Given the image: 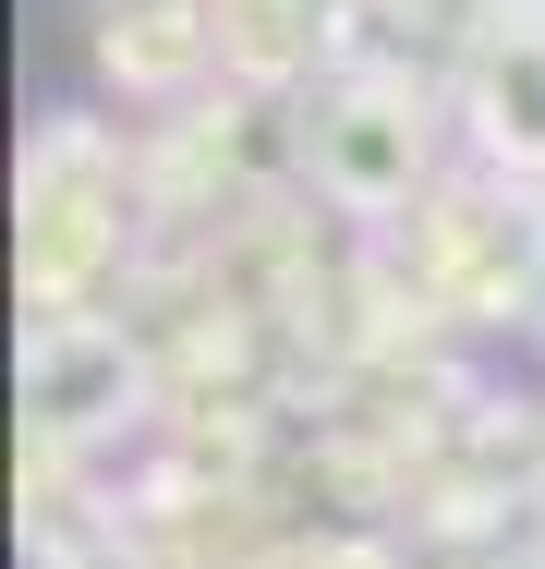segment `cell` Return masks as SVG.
<instances>
[{
	"mask_svg": "<svg viewBox=\"0 0 545 569\" xmlns=\"http://www.w3.org/2000/svg\"><path fill=\"white\" fill-rule=\"evenodd\" d=\"M448 121H460V170L534 194L545 182V24H485L448 73Z\"/></svg>",
	"mask_w": 545,
	"mask_h": 569,
	"instance_id": "obj_3",
	"label": "cell"
},
{
	"mask_svg": "<svg viewBox=\"0 0 545 569\" xmlns=\"http://www.w3.org/2000/svg\"><path fill=\"white\" fill-rule=\"evenodd\" d=\"M86 73L121 110H195L218 86V0H86Z\"/></svg>",
	"mask_w": 545,
	"mask_h": 569,
	"instance_id": "obj_4",
	"label": "cell"
},
{
	"mask_svg": "<svg viewBox=\"0 0 545 569\" xmlns=\"http://www.w3.org/2000/svg\"><path fill=\"white\" fill-rule=\"evenodd\" d=\"M448 86L436 73H327L304 98V207L339 230H400L448 182Z\"/></svg>",
	"mask_w": 545,
	"mask_h": 569,
	"instance_id": "obj_1",
	"label": "cell"
},
{
	"mask_svg": "<svg viewBox=\"0 0 545 569\" xmlns=\"http://www.w3.org/2000/svg\"><path fill=\"white\" fill-rule=\"evenodd\" d=\"M327 73H339V49H327V24L304 0H218V86H242V98H316Z\"/></svg>",
	"mask_w": 545,
	"mask_h": 569,
	"instance_id": "obj_5",
	"label": "cell"
},
{
	"mask_svg": "<svg viewBox=\"0 0 545 569\" xmlns=\"http://www.w3.org/2000/svg\"><path fill=\"white\" fill-rule=\"evenodd\" d=\"M534 521H545V425H534Z\"/></svg>",
	"mask_w": 545,
	"mask_h": 569,
	"instance_id": "obj_7",
	"label": "cell"
},
{
	"mask_svg": "<svg viewBox=\"0 0 545 569\" xmlns=\"http://www.w3.org/2000/svg\"><path fill=\"white\" fill-rule=\"evenodd\" d=\"M485 569H545V533H509V546H497Z\"/></svg>",
	"mask_w": 545,
	"mask_h": 569,
	"instance_id": "obj_6",
	"label": "cell"
},
{
	"mask_svg": "<svg viewBox=\"0 0 545 569\" xmlns=\"http://www.w3.org/2000/svg\"><path fill=\"white\" fill-rule=\"evenodd\" d=\"M158 425V351L133 316H24V437L98 460L109 437Z\"/></svg>",
	"mask_w": 545,
	"mask_h": 569,
	"instance_id": "obj_2",
	"label": "cell"
}]
</instances>
